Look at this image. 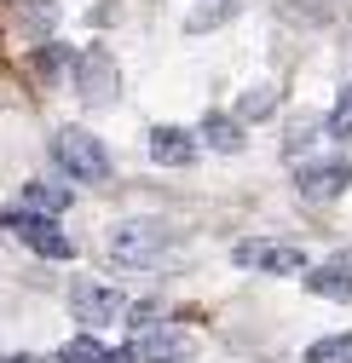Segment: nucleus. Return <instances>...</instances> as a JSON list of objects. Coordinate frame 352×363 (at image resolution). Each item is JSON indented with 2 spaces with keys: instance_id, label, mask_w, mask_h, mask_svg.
I'll return each mask as SVG.
<instances>
[{
  "instance_id": "17",
  "label": "nucleus",
  "mask_w": 352,
  "mask_h": 363,
  "mask_svg": "<svg viewBox=\"0 0 352 363\" xmlns=\"http://www.w3.org/2000/svg\"><path fill=\"white\" fill-rule=\"evenodd\" d=\"M329 139L335 145H352V86H341V99L329 110Z\"/></svg>"
},
{
  "instance_id": "8",
  "label": "nucleus",
  "mask_w": 352,
  "mask_h": 363,
  "mask_svg": "<svg viewBox=\"0 0 352 363\" xmlns=\"http://www.w3.org/2000/svg\"><path fill=\"white\" fill-rule=\"evenodd\" d=\"M121 357L127 363H191L197 357V346H191V335H180V329H145V335H133L121 346Z\"/></svg>"
},
{
  "instance_id": "18",
  "label": "nucleus",
  "mask_w": 352,
  "mask_h": 363,
  "mask_svg": "<svg viewBox=\"0 0 352 363\" xmlns=\"http://www.w3.org/2000/svg\"><path fill=\"white\" fill-rule=\"evenodd\" d=\"M53 18H58V0H23V23H29V35H47Z\"/></svg>"
},
{
  "instance_id": "20",
  "label": "nucleus",
  "mask_w": 352,
  "mask_h": 363,
  "mask_svg": "<svg viewBox=\"0 0 352 363\" xmlns=\"http://www.w3.org/2000/svg\"><path fill=\"white\" fill-rule=\"evenodd\" d=\"M64 64H70V52H64V47H47V52L35 58V69L47 75V81H58V69H64Z\"/></svg>"
},
{
  "instance_id": "9",
  "label": "nucleus",
  "mask_w": 352,
  "mask_h": 363,
  "mask_svg": "<svg viewBox=\"0 0 352 363\" xmlns=\"http://www.w3.org/2000/svg\"><path fill=\"white\" fill-rule=\"evenodd\" d=\"M300 283L312 289V294H324V300H352V248H341V254L324 259V265H306Z\"/></svg>"
},
{
  "instance_id": "2",
  "label": "nucleus",
  "mask_w": 352,
  "mask_h": 363,
  "mask_svg": "<svg viewBox=\"0 0 352 363\" xmlns=\"http://www.w3.org/2000/svg\"><path fill=\"white\" fill-rule=\"evenodd\" d=\"M53 162L70 179H81V185H110V150L87 127H58L53 133Z\"/></svg>"
},
{
  "instance_id": "13",
  "label": "nucleus",
  "mask_w": 352,
  "mask_h": 363,
  "mask_svg": "<svg viewBox=\"0 0 352 363\" xmlns=\"http://www.w3.org/2000/svg\"><path fill=\"white\" fill-rule=\"evenodd\" d=\"M202 139H208L219 156H231V150H243V127H237L231 116H219V110H214V116H202Z\"/></svg>"
},
{
  "instance_id": "19",
  "label": "nucleus",
  "mask_w": 352,
  "mask_h": 363,
  "mask_svg": "<svg viewBox=\"0 0 352 363\" xmlns=\"http://www.w3.org/2000/svg\"><path fill=\"white\" fill-rule=\"evenodd\" d=\"M127 306H133V300H127ZM121 317H127V329H133V335H145V329L162 323V300H139L133 311H121Z\"/></svg>"
},
{
  "instance_id": "14",
  "label": "nucleus",
  "mask_w": 352,
  "mask_h": 363,
  "mask_svg": "<svg viewBox=\"0 0 352 363\" xmlns=\"http://www.w3.org/2000/svg\"><path fill=\"white\" fill-rule=\"evenodd\" d=\"M306 363H352V335H324L300 352Z\"/></svg>"
},
{
  "instance_id": "11",
  "label": "nucleus",
  "mask_w": 352,
  "mask_h": 363,
  "mask_svg": "<svg viewBox=\"0 0 352 363\" xmlns=\"http://www.w3.org/2000/svg\"><path fill=\"white\" fill-rule=\"evenodd\" d=\"M23 208L58 219V213L70 208V185H58V179H29V185H23Z\"/></svg>"
},
{
  "instance_id": "1",
  "label": "nucleus",
  "mask_w": 352,
  "mask_h": 363,
  "mask_svg": "<svg viewBox=\"0 0 352 363\" xmlns=\"http://www.w3.org/2000/svg\"><path fill=\"white\" fill-rule=\"evenodd\" d=\"M167 259H173V237L150 219H127L110 231V265L121 271H162Z\"/></svg>"
},
{
  "instance_id": "16",
  "label": "nucleus",
  "mask_w": 352,
  "mask_h": 363,
  "mask_svg": "<svg viewBox=\"0 0 352 363\" xmlns=\"http://www.w3.org/2000/svg\"><path fill=\"white\" fill-rule=\"evenodd\" d=\"M237 6H243V0H214V6H202L197 18H185V29H191V35H208V29H219V23H231Z\"/></svg>"
},
{
  "instance_id": "4",
  "label": "nucleus",
  "mask_w": 352,
  "mask_h": 363,
  "mask_svg": "<svg viewBox=\"0 0 352 363\" xmlns=\"http://www.w3.org/2000/svg\"><path fill=\"white\" fill-rule=\"evenodd\" d=\"M0 225H6L12 237H23L40 259H70V237L58 231V219L47 213H29V208H0Z\"/></svg>"
},
{
  "instance_id": "5",
  "label": "nucleus",
  "mask_w": 352,
  "mask_h": 363,
  "mask_svg": "<svg viewBox=\"0 0 352 363\" xmlns=\"http://www.w3.org/2000/svg\"><path fill=\"white\" fill-rule=\"evenodd\" d=\"M70 311H75V323L81 329H104V323H116V317L127 311V300L110 289V283H93V277H75L70 283Z\"/></svg>"
},
{
  "instance_id": "10",
  "label": "nucleus",
  "mask_w": 352,
  "mask_h": 363,
  "mask_svg": "<svg viewBox=\"0 0 352 363\" xmlns=\"http://www.w3.org/2000/svg\"><path fill=\"white\" fill-rule=\"evenodd\" d=\"M150 156H156V167H191L197 162V139L185 127H150Z\"/></svg>"
},
{
  "instance_id": "12",
  "label": "nucleus",
  "mask_w": 352,
  "mask_h": 363,
  "mask_svg": "<svg viewBox=\"0 0 352 363\" xmlns=\"http://www.w3.org/2000/svg\"><path fill=\"white\" fill-rule=\"evenodd\" d=\"M58 363H127V357L110 352L99 335H75L70 346H58Z\"/></svg>"
},
{
  "instance_id": "3",
  "label": "nucleus",
  "mask_w": 352,
  "mask_h": 363,
  "mask_svg": "<svg viewBox=\"0 0 352 363\" xmlns=\"http://www.w3.org/2000/svg\"><path fill=\"white\" fill-rule=\"evenodd\" d=\"M295 185L312 202H335L352 185V150H341V156H300L295 162Z\"/></svg>"
},
{
  "instance_id": "21",
  "label": "nucleus",
  "mask_w": 352,
  "mask_h": 363,
  "mask_svg": "<svg viewBox=\"0 0 352 363\" xmlns=\"http://www.w3.org/2000/svg\"><path fill=\"white\" fill-rule=\"evenodd\" d=\"M0 363H40L35 352H18V357H0Z\"/></svg>"
},
{
  "instance_id": "15",
  "label": "nucleus",
  "mask_w": 352,
  "mask_h": 363,
  "mask_svg": "<svg viewBox=\"0 0 352 363\" xmlns=\"http://www.w3.org/2000/svg\"><path fill=\"white\" fill-rule=\"evenodd\" d=\"M272 104H277V81H266V86H254V93H243L237 110H231V121H260Z\"/></svg>"
},
{
  "instance_id": "7",
  "label": "nucleus",
  "mask_w": 352,
  "mask_h": 363,
  "mask_svg": "<svg viewBox=\"0 0 352 363\" xmlns=\"http://www.w3.org/2000/svg\"><path fill=\"white\" fill-rule=\"evenodd\" d=\"M231 259L237 265H248V271H272V277H300L306 271V254L295 248V242H237L231 248Z\"/></svg>"
},
{
  "instance_id": "6",
  "label": "nucleus",
  "mask_w": 352,
  "mask_h": 363,
  "mask_svg": "<svg viewBox=\"0 0 352 363\" xmlns=\"http://www.w3.org/2000/svg\"><path fill=\"white\" fill-rule=\"evenodd\" d=\"M75 93H81V104H93V110L116 104L121 81H116V58H110L104 47H87V52L75 58Z\"/></svg>"
}]
</instances>
